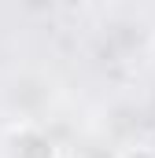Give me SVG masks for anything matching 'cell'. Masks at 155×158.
<instances>
[{"mask_svg": "<svg viewBox=\"0 0 155 158\" xmlns=\"http://www.w3.org/2000/svg\"><path fill=\"white\" fill-rule=\"evenodd\" d=\"M118 158H155V147H148V143H133V147L118 151Z\"/></svg>", "mask_w": 155, "mask_h": 158, "instance_id": "2", "label": "cell"}, {"mask_svg": "<svg viewBox=\"0 0 155 158\" xmlns=\"http://www.w3.org/2000/svg\"><path fill=\"white\" fill-rule=\"evenodd\" d=\"M4 158H55V143L41 132L37 125L22 121V125H11L7 136H4Z\"/></svg>", "mask_w": 155, "mask_h": 158, "instance_id": "1", "label": "cell"}, {"mask_svg": "<svg viewBox=\"0 0 155 158\" xmlns=\"http://www.w3.org/2000/svg\"><path fill=\"white\" fill-rule=\"evenodd\" d=\"M152 66H155V40H152Z\"/></svg>", "mask_w": 155, "mask_h": 158, "instance_id": "3", "label": "cell"}]
</instances>
